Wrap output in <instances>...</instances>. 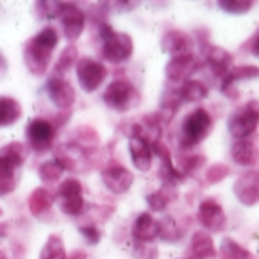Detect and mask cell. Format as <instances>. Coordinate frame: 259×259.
Segmentation results:
<instances>
[{
  "label": "cell",
  "instance_id": "6da1fadb",
  "mask_svg": "<svg viewBox=\"0 0 259 259\" xmlns=\"http://www.w3.org/2000/svg\"><path fill=\"white\" fill-rule=\"evenodd\" d=\"M60 41V35L54 26L43 28L38 34L25 43L23 58L28 70L35 76L48 73L52 61V54Z\"/></svg>",
  "mask_w": 259,
  "mask_h": 259
},
{
  "label": "cell",
  "instance_id": "7a4b0ae2",
  "mask_svg": "<svg viewBox=\"0 0 259 259\" xmlns=\"http://www.w3.org/2000/svg\"><path fill=\"white\" fill-rule=\"evenodd\" d=\"M99 37L102 40L101 55L105 61L111 64H122L132 58L135 43L128 34L116 32L111 25L102 23L99 26Z\"/></svg>",
  "mask_w": 259,
  "mask_h": 259
},
{
  "label": "cell",
  "instance_id": "3957f363",
  "mask_svg": "<svg viewBox=\"0 0 259 259\" xmlns=\"http://www.w3.org/2000/svg\"><path fill=\"white\" fill-rule=\"evenodd\" d=\"M102 99L108 108L119 111V113H125L135 107H139V104L142 101L138 89L126 79L111 81L107 85V89L102 95Z\"/></svg>",
  "mask_w": 259,
  "mask_h": 259
},
{
  "label": "cell",
  "instance_id": "277c9868",
  "mask_svg": "<svg viewBox=\"0 0 259 259\" xmlns=\"http://www.w3.org/2000/svg\"><path fill=\"white\" fill-rule=\"evenodd\" d=\"M259 126V101L251 99L236 108L227 119V130L236 141L248 139Z\"/></svg>",
  "mask_w": 259,
  "mask_h": 259
},
{
  "label": "cell",
  "instance_id": "5b68a950",
  "mask_svg": "<svg viewBox=\"0 0 259 259\" xmlns=\"http://www.w3.org/2000/svg\"><path fill=\"white\" fill-rule=\"evenodd\" d=\"M213 120L207 110L203 107L191 111L182 123V147L192 148L203 142L212 132Z\"/></svg>",
  "mask_w": 259,
  "mask_h": 259
},
{
  "label": "cell",
  "instance_id": "8992f818",
  "mask_svg": "<svg viewBox=\"0 0 259 259\" xmlns=\"http://www.w3.org/2000/svg\"><path fill=\"white\" fill-rule=\"evenodd\" d=\"M64 171L82 174L90 168V156L85 147L78 142H64L57 147L54 157Z\"/></svg>",
  "mask_w": 259,
  "mask_h": 259
},
{
  "label": "cell",
  "instance_id": "52a82bcc",
  "mask_svg": "<svg viewBox=\"0 0 259 259\" xmlns=\"http://www.w3.org/2000/svg\"><path fill=\"white\" fill-rule=\"evenodd\" d=\"M75 72L78 82L85 93H95L108 75L107 67L101 61L93 60L90 57L79 58L75 66Z\"/></svg>",
  "mask_w": 259,
  "mask_h": 259
},
{
  "label": "cell",
  "instance_id": "ba28073f",
  "mask_svg": "<svg viewBox=\"0 0 259 259\" xmlns=\"http://www.w3.org/2000/svg\"><path fill=\"white\" fill-rule=\"evenodd\" d=\"M57 136V126L52 120L35 117L26 126V141L37 153H46L52 148Z\"/></svg>",
  "mask_w": 259,
  "mask_h": 259
},
{
  "label": "cell",
  "instance_id": "9c48e42d",
  "mask_svg": "<svg viewBox=\"0 0 259 259\" xmlns=\"http://www.w3.org/2000/svg\"><path fill=\"white\" fill-rule=\"evenodd\" d=\"M128 151L132 156V162L141 172H148L153 166V150L151 144L147 141V138L142 135L141 125H136L133 128V133L130 135L128 139Z\"/></svg>",
  "mask_w": 259,
  "mask_h": 259
},
{
  "label": "cell",
  "instance_id": "30bf717a",
  "mask_svg": "<svg viewBox=\"0 0 259 259\" xmlns=\"http://www.w3.org/2000/svg\"><path fill=\"white\" fill-rule=\"evenodd\" d=\"M102 183L113 194H125L135 183L133 172L117 162H110L101 171Z\"/></svg>",
  "mask_w": 259,
  "mask_h": 259
},
{
  "label": "cell",
  "instance_id": "8fae6325",
  "mask_svg": "<svg viewBox=\"0 0 259 259\" xmlns=\"http://www.w3.org/2000/svg\"><path fill=\"white\" fill-rule=\"evenodd\" d=\"M46 92H48L49 101L63 111L70 110L76 101V92L72 87V84L58 75H52L46 81Z\"/></svg>",
  "mask_w": 259,
  "mask_h": 259
},
{
  "label": "cell",
  "instance_id": "7c38bea8",
  "mask_svg": "<svg viewBox=\"0 0 259 259\" xmlns=\"http://www.w3.org/2000/svg\"><path fill=\"white\" fill-rule=\"evenodd\" d=\"M58 20L61 22L63 26V35L67 41L73 43L76 41L81 34L84 32L85 28V14L81 8H78L73 4H67L64 2L63 11L58 17Z\"/></svg>",
  "mask_w": 259,
  "mask_h": 259
},
{
  "label": "cell",
  "instance_id": "4fadbf2b",
  "mask_svg": "<svg viewBox=\"0 0 259 259\" xmlns=\"http://www.w3.org/2000/svg\"><path fill=\"white\" fill-rule=\"evenodd\" d=\"M197 217H198L200 224L207 232H212V233L223 232L227 224V217L224 213V209L213 198H206L200 203Z\"/></svg>",
  "mask_w": 259,
  "mask_h": 259
},
{
  "label": "cell",
  "instance_id": "5bb4252c",
  "mask_svg": "<svg viewBox=\"0 0 259 259\" xmlns=\"http://www.w3.org/2000/svg\"><path fill=\"white\" fill-rule=\"evenodd\" d=\"M233 194L236 200L247 206H256L259 203V172L247 171L233 183Z\"/></svg>",
  "mask_w": 259,
  "mask_h": 259
},
{
  "label": "cell",
  "instance_id": "9a60e30c",
  "mask_svg": "<svg viewBox=\"0 0 259 259\" xmlns=\"http://www.w3.org/2000/svg\"><path fill=\"white\" fill-rule=\"evenodd\" d=\"M198 69V61L194 54L172 57L165 66V75L171 82H185Z\"/></svg>",
  "mask_w": 259,
  "mask_h": 259
},
{
  "label": "cell",
  "instance_id": "2e32d148",
  "mask_svg": "<svg viewBox=\"0 0 259 259\" xmlns=\"http://www.w3.org/2000/svg\"><path fill=\"white\" fill-rule=\"evenodd\" d=\"M162 51L169 54L172 57H180V55H188L192 54L194 48V40L191 38L189 34L179 31V29H171L168 31L163 38H162Z\"/></svg>",
  "mask_w": 259,
  "mask_h": 259
},
{
  "label": "cell",
  "instance_id": "e0dca14e",
  "mask_svg": "<svg viewBox=\"0 0 259 259\" xmlns=\"http://www.w3.org/2000/svg\"><path fill=\"white\" fill-rule=\"evenodd\" d=\"M159 221L150 212H142L138 215L132 227V235L136 242H153L156 238H159Z\"/></svg>",
  "mask_w": 259,
  "mask_h": 259
},
{
  "label": "cell",
  "instance_id": "ac0fdd59",
  "mask_svg": "<svg viewBox=\"0 0 259 259\" xmlns=\"http://www.w3.org/2000/svg\"><path fill=\"white\" fill-rule=\"evenodd\" d=\"M151 150H153V154H157L160 162H162V168H160L159 174L163 179V182L177 183V182H182L185 179V174L174 166L171 151L168 150V147L165 144H162L160 141H156L151 144Z\"/></svg>",
  "mask_w": 259,
  "mask_h": 259
},
{
  "label": "cell",
  "instance_id": "d6986e66",
  "mask_svg": "<svg viewBox=\"0 0 259 259\" xmlns=\"http://www.w3.org/2000/svg\"><path fill=\"white\" fill-rule=\"evenodd\" d=\"M206 64L217 78L223 79L233 66V57L230 52L220 46H210L206 51Z\"/></svg>",
  "mask_w": 259,
  "mask_h": 259
},
{
  "label": "cell",
  "instance_id": "ffe728a7",
  "mask_svg": "<svg viewBox=\"0 0 259 259\" xmlns=\"http://www.w3.org/2000/svg\"><path fill=\"white\" fill-rule=\"evenodd\" d=\"M189 251L194 259H215L217 257V250L213 239L209 232L206 230H197L189 244Z\"/></svg>",
  "mask_w": 259,
  "mask_h": 259
},
{
  "label": "cell",
  "instance_id": "44dd1931",
  "mask_svg": "<svg viewBox=\"0 0 259 259\" xmlns=\"http://www.w3.org/2000/svg\"><path fill=\"white\" fill-rule=\"evenodd\" d=\"M230 156L239 166H254L259 162V148L248 139L236 141L232 145Z\"/></svg>",
  "mask_w": 259,
  "mask_h": 259
},
{
  "label": "cell",
  "instance_id": "7402d4cb",
  "mask_svg": "<svg viewBox=\"0 0 259 259\" xmlns=\"http://www.w3.org/2000/svg\"><path fill=\"white\" fill-rule=\"evenodd\" d=\"M177 197H179V192H177L176 183L163 182L160 189H157L156 192L147 197V203L153 212H163L172 201L177 200Z\"/></svg>",
  "mask_w": 259,
  "mask_h": 259
},
{
  "label": "cell",
  "instance_id": "603a6c76",
  "mask_svg": "<svg viewBox=\"0 0 259 259\" xmlns=\"http://www.w3.org/2000/svg\"><path fill=\"white\" fill-rule=\"evenodd\" d=\"M23 114L22 105L11 96H0V128L11 126L20 120Z\"/></svg>",
  "mask_w": 259,
  "mask_h": 259
},
{
  "label": "cell",
  "instance_id": "cb8c5ba5",
  "mask_svg": "<svg viewBox=\"0 0 259 259\" xmlns=\"http://www.w3.org/2000/svg\"><path fill=\"white\" fill-rule=\"evenodd\" d=\"M54 201H55V197L51 194V191H48L46 188H37L31 194L28 200V206L34 217H41L52 207Z\"/></svg>",
  "mask_w": 259,
  "mask_h": 259
},
{
  "label": "cell",
  "instance_id": "d4e9b609",
  "mask_svg": "<svg viewBox=\"0 0 259 259\" xmlns=\"http://www.w3.org/2000/svg\"><path fill=\"white\" fill-rule=\"evenodd\" d=\"M177 93H179L182 102H200V101L207 98L209 90H207V87L201 81L189 78L188 81H185L180 85Z\"/></svg>",
  "mask_w": 259,
  "mask_h": 259
},
{
  "label": "cell",
  "instance_id": "484cf974",
  "mask_svg": "<svg viewBox=\"0 0 259 259\" xmlns=\"http://www.w3.org/2000/svg\"><path fill=\"white\" fill-rule=\"evenodd\" d=\"M19 168L0 159V197L11 194L19 183Z\"/></svg>",
  "mask_w": 259,
  "mask_h": 259
},
{
  "label": "cell",
  "instance_id": "4316f807",
  "mask_svg": "<svg viewBox=\"0 0 259 259\" xmlns=\"http://www.w3.org/2000/svg\"><path fill=\"white\" fill-rule=\"evenodd\" d=\"M0 159L20 169L28 159V148L20 142H11L0 148Z\"/></svg>",
  "mask_w": 259,
  "mask_h": 259
},
{
  "label": "cell",
  "instance_id": "83f0119b",
  "mask_svg": "<svg viewBox=\"0 0 259 259\" xmlns=\"http://www.w3.org/2000/svg\"><path fill=\"white\" fill-rule=\"evenodd\" d=\"M254 78H259V67L257 66H238V67H232L230 72L223 78L221 87L235 85L236 81L254 79Z\"/></svg>",
  "mask_w": 259,
  "mask_h": 259
},
{
  "label": "cell",
  "instance_id": "f1b7e54d",
  "mask_svg": "<svg viewBox=\"0 0 259 259\" xmlns=\"http://www.w3.org/2000/svg\"><path fill=\"white\" fill-rule=\"evenodd\" d=\"M40 259H66L64 242L58 235H51L41 248Z\"/></svg>",
  "mask_w": 259,
  "mask_h": 259
},
{
  "label": "cell",
  "instance_id": "f546056e",
  "mask_svg": "<svg viewBox=\"0 0 259 259\" xmlns=\"http://www.w3.org/2000/svg\"><path fill=\"white\" fill-rule=\"evenodd\" d=\"M78 63V48L75 45H69L60 55L54 70H55V75L61 76L64 73H67L73 66H76Z\"/></svg>",
  "mask_w": 259,
  "mask_h": 259
},
{
  "label": "cell",
  "instance_id": "4dcf8cb0",
  "mask_svg": "<svg viewBox=\"0 0 259 259\" xmlns=\"http://www.w3.org/2000/svg\"><path fill=\"white\" fill-rule=\"evenodd\" d=\"M221 259H251V254L232 238H224L220 247Z\"/></svg>",
  "mask_w": 259,
  "mask_h": 259
},
{
  "label": "cell",
  "instance_id": "1f68e13d",
  "mask_svg": "<svg viewBox=\"0 0 259 259\" xmlns=\"http://www.w3.org/2000/svg\"><path fill=\"white\" fill-rule=\"evenodd\" d=\"M64 169L63 166L55 160V159H49L46 162H43L38 168V177L43 182H57L63 177Z\"/></svg>",
  "mask_w": 259,
  "mask_h": 259
},
{
  "label": "cell",
  "instance_id": "d6a6232c",
  "mask_svg": "<svg viewBox=\"0 0 259 259\" xmlns=\"http://www.w3.org/2000/svg\"><path fill=\"white\" fill-rule=\"evenodd\" d=\"M253 5L254 4L250 0H221V2H218L221 11L230 16H244L253 8Z\"/></svg>",
  "mask_w": 259,
  "mask_h": 259
},
{
  "label": "cell",
  "instance_id": "836d02e7",
  "mask_svg": "<svg viewBox=\"0 0 259 259\" xmlns=\"http://www.w3.org/2000/svg\"><path fill=\"white\" fill-rule=\"evenodd\" d=\"M159 226H160V233H159V238H162L163 241H168V242H176L180 239L182 236V232L177 226V223L174 221V218L171 217H165L163 220L159 221Z\"/></svg>",
  "mask_w": 259,
  "mask_h": 259
},
{
  "label": "cell",
  "instance_id": "e575fe53",
  "mask_svg": "<svg viewBox=\"0 0 259 259\" xmlns=\"http://www.w3.org/2000/svg\"><path fill=\"white\" fill-rule=\"evenodd\" d=\"M82 195V185L78 179H66L63 180V183L58 186L57 191V198L63 200V198H73V197H79Z\"/></svg>",
  "mask_w": 259,
  "mask_h": 259
},
{
  "label": "cell",
  "instance_id": "d590c367",
  "mask_svg": "<svg viewBox=\"0 0 259 259\" xmlns=\"http://www.w3.org/2000/svg\"><path fill=\"white\" fill-rule=\"evenodd\" d=\"M60 204V210L69 217H78L84 212V206H85V200L82 195L79 197H73V198H63L58 200Z\"/></svg>",
  "mask_w": 259,
  "mask_h": 259
},
{
  "label": "cell",
  "instance_id": "8d00e7d4",
  "mask_svg": "<svg viewBox=\"0 0 259 259\" xmlns=\"http://www.w3.org/2000/svg\"><path fill=\"white\" fill-rule=\"evenodd\" d=\"M63 7H64V2H38L37 4V10L40 11L41 17L48 20L58 19L63 11Z\"/></svg>",
  "mask_w": 259,
  "mask_h": 259
},
{
  "label": "cell",
  "instance_id": "74e56055",
  "mask_svg": "<svg viewBox=\"0 0 259 259\" xmlns=\"http://www.w3.org/2000/svg\"><path fill=\"white\" fill-rule=\"evenodd\" d=\"M230 174V168L224 163H215L207 168L206 171V182L209 185H217L223 182L227 176Z\"/></svg>",
  "mask_w": 259,
  "mask_h": 259
},
{
  "label": "cell",
  "instance_id": "f35d334b",
  "mask_svg": "<svg viewBox=\"0 0 259 259\" xmlns=\"http://www.w3.org/2000/svg\"><path fill=\"white\" fill-rule=\"evenodd\" d=\"M157 247L153 242H136L133 248L135 259H157Z\"/></svg>",
  "mask_w": 259,
  "mask_h": 259
},
{
  "label": "cell",
  "instance_id": "ab89813d",
  "mask_svg": "<svg viewBox=\"0 0 259 259\" xmlns=\"http://www.w3.org/2000/svg\"><path fill=\"white\" fill-rule=\"evenodd\" d=\"M206 163V157L201 156V154H192L189 157H186L185 160H182V168H183V174H191L194 172L195 169H200L203 165Z\"/></svg>",
  "mask_w": 259,
  "mask_h": 259
},
{
  "label": "cell",
  "instance_id": "60d3db41",
  "mask_svg": "<svg viewBox=\"0 0 259 259\" xmlns=\"http://www.w3.org/2000/svg\"><path fill=\"white\" fill-rule=\"evenodd\" d=\"M79 233L82 235V238L85 239V242L89 245H96L101 241V232L96 226H81L79 227Z\"/></svg>",
  "mask_w": 259,
  "mask_h": 259
},
{
  "label": "cell",
  "instance_id": "b9f144b4",
  "mask_svg": "<svg viewBox=\"0 0 259 259\" xmlns=\"http://www.w3.org/2000/svg\"><path fill=\"white\" fill-rule=\"evenodd\" d=\"M250 54L259 58V32H256L250 41Z\"/></svg>",
  "mask_w": 259,
  "mask_h": 259
},
{
  "label": "cell",
  "instance_id": "7bdbcfd3",
  "mask_svg": "<svg viewBox=\"0 0 259 259\" xmlns=\"http://www.w3.org/2000/svg\"><path fill=\"white\" fill-rule=\"evenodd\" d=\"M7 70H8V63H7L5 57L0 54V76H4L7 73Z\"/></svg>",
  "mask_w": 259,
  "mask_h": 259
},
{
  "label": "cell",
  "instance_id": "ee69618b",
  "mask_svg": "<svg viewBox=\"0 0 259 259\" xmlns=\"http://www.w3.org/2000/svg\"><path fill=\"white\" fill-rule=\"evenodd\" d=\"M0 259H7V256H5V253L0 250Z\"/></svg>",
  "mask_w": 259,
  "mask_h": 259
},
{
  "label": "cell",
  "instance_id": "f6af8a7d",
  "mask_svg": "<svg viewBox=\"0 0 259 259\" xmlns=\"http://www.w3.org/2000/svg\"><path fill=\"white\" fill-rule=\"evenodd\" d=\"M0 217H2V209H0Z\"/></svg>",
  "mask_w": 259,
  "mask_h": 259
},
{
  "label": "cell",
  "instance_id": "bcb514c9",
  "mask_svg": "<svg viewBox=\"0 0 259 259\" xmlns=\"http://www.w3.org/2000/svg\"><path fill=\"white\" fill-rule=\"evenodd\" d=\"M72 259H76V257H72Z\"/></svg>",
  "mask_w": 259,
  "mask_h": 259
}]
</instances>
